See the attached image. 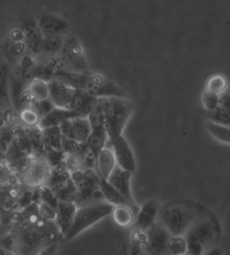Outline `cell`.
I'll use <instances>...</instances> for the list:
<instances>
[{"label":"cell","mask_w":230,"mask_h":255,"mask_svg":"<svg viewBox=\"0 0 230 255\" xmlns=\"http://www.w3.org/2000/svg\"><path fill=\"white\" fill-rule=\"evenodd\" d=\"M98 105L103 113L110 140L122 135L132 116L133 103L127 97L105 96L98 97Z\"/></svg>","instance_id":"6da1fadb"},{"label":"cell","mask_w":230,"mask_h":255,"mask_svg":"<svg viewBox=\"0 0 230 255\" xmlns=\"http://www.w3.org/2000/svg\"><path fill=\"white\" fill-rule=\"evenodd\" d=\"M114 205L108 201H98L82 206L77 209L73 223L64 235L66 240L77 238L84 231L91 228L92 225L110 216L113 212Z\"/></svg>","instance_id":"7a4b0ae2"},{"label":"cell","mask_w":230,"mask_h":255,"mask_svg":"<svg viewBox=\"0 0 230 255\" xmlns=\"http://www.w3.org/2000/svg\"><path fill=\"white\" fill-rule=\"evenodd\" d=\"M194 209L187 205L174 204L160 211L159 221L171 236H186L197 220Z\"/></svg>","instance_id":"3957f363"},{"label":"cell","mask_w":230,"mask_h":255,"mask_svg":"<svg viewBox=\"0 0 230 255\" xmlns=\"http://www.w3.org/2000/svg\"><path fill=\"white\" fill-rule=\"evenodd\" d=\"M58 57L61 68L81 74H91V70L81 42L75 35L64 37V42Z\"/></svg>","instance_id":"277c9868"},{"label":"cell","mask_w":230,"mask_h":255,"mask_svg":"<svg viewBox=\"0 0 230 255\" xmlns=\"http://www.w3.org/2000/svg\"><path fill=\"white\" fill-rule=\"evenodd\" d=\"M215 225L211 220L197 219L186 234L188 254H204L216 239Z\"/></svg>","instance_id":"5b68a950"},{"label":"cell","mask_w":230,"mask_h":255,"mask_svg":"<svg viewBox=\"0 0 230 255\" xmlns=\"http://www.w3.org/2000/svg\"><path fill=\"white\" fill-rule=\"evenodd\" d=\"M51 166L48 158L42 156L32 157L26 165L24 183L32 188H40L47 185L52 176Z\"/></svg>","instance_id":"8992f818"},{"label":"cell","mask_w":230,"mask_h":255,"mask_svg":"<svg viewBox=\"0 0 230 255\" xmlns=\"http://www.w3.org/2000/svg\"><path fill=\"white\" fill-rule=\"evenodd\" d=\"M60 129L64 137L80 145H86L92 133V125L88 116H80L64 121Z\"/></svg>","instance_id":"52a82bcc"},{"label":"cell","mask_w":230,"mask_h":255,"mask_svg":"<svg viewBox=\"0 0 230 255\" xmlns=\"http://www.w3.org/2000/svg\"><path fill=\"white\" fill-rule=\"evenodd\" d=\"M92 125V133L87 141V147L96 155L102 151L110 141V136L106 128L103 113L100 111L99 105L88 116Z\"/></svg>","instance_id":"ba28073f"},{"label":"cell","mask_w":230,"mask_h":255,"mask_svg":"<svg viewBox=\"0 0 230 255\" xmlns=\"http://www.w3.org/2000/svg\"><path fill=\"white\" fill-rule=\"evenodd\" d=\"M108 145L112 147L115 156H116L118 165L133 174L136 171L135 155L130 144L128 143L125 136L122 134L116 138H114L109 141Z\"/></svg>","instance_id":"9c48e42d"},{"label":"cell","mask_w":230,"mask_h":255,"mask_svg":"<svg viewBox=\"0 0 230 255\" xmlns=\"http://www.w3.org/2000/svg\"><path fill=\"white\" fill-rule=\"evenodd\" d=\"M171 235L164 226L157 221L147 231V252L150 254H168V244Z\"/></svg>","instance_id":"30bf717a"},{"label":"cell","mask_w":230,"mask_h":255,"mask_svg":"<svg viewBox=\"0 0 230 255\" xmlns=\"http://www.w3.org/2000/svg\"><path fill=\"white\" fill-rule=\"evenodd\" d=\"M87 92L96 97L122 96L126 97L118 85L100 74H90V82Z\"/></svg>","instance_id":"8fae6325"},{"label":"cell","mask_w":230,"mask_h":255,"mask_svg":"<svg viewBox=\"0 0 230 255\" xmlns=\"http://www.w3.org/2000/svg\"><path fill=\"white\" fill-rule=\"evenodd\" d=\"M77 89L71 88L68 85L53 79L50 81V99L57 108L71 109Z\"/></svg>","instance_id":"7c38bea8"},{"label":"cell","mask_w":230,"mask_h":255,"mask_svg":"<svg viewBox=\"0 0 230 255\" xmlns=\"http://www.w3.org/2000/svg\"><path fill=\"white\" fill-rule=\"evenodd\" d=\"M160 206L156 200H149L138 209L135 216V228L147 232L159 219Z\"/></svg>","instance_id":"4fadbf2b"},{"label":"cell","mask_w":230,"mask_h":255,"mask_svg":"<svg viewBox=\"0 0 230 255\" xmlns=\"http://www.w3.org/2000/svg\"><path fill=\"white\" fill-rule=\"evenodd\" d=\"M38 27L45 37L65 36L70 28L69 23L65 19L52 13L42 15L38 20Z\"/></svg>","instance_id":"5bb4252c"},{"label":"cell","mask_w":230,"mask_h":255,"mask_svg":"<svg viewBox=\"0 0 230 255\" xmlns=\"http://www.w3.org/2000/svg\"><path fill=\"white\" fill-rule=\"evenodd\" d=\"M21 28L25 33V44L27 46V50H29L33 55H41L45 36L39 29L38 22H35L30 18L25 19Z\"/></svg>","instance_id":"9a60e30c"},{"label":"cell","mask_w":230,"mask_h":255,"mask_svg":"<svg viewBox=\"0 0 230 255\" xmlns=\"http://www.w3.org/2000/svg\"><path fill=\"white\" fill-rule=\"evenodd\" d=\"M131 177L132 173L126 171V169L122 168L121 166L117 165L116 168L114 169L111 176L109 177L108 181L112 184V185L119 190L125 197L126 200L131 204L132 207L135 206L133 195L131 191Z\"/></svg>","instance_id":"2e32d148"},{"label":"cell","mask_w":230,"mask_h":255,"mask_svg":"<svg viewBox=\"0 0 230 255\" xmlns=\"http://www.w3.org/2000/svg\"><path fill=\"white\" fill-rule=\"evenodd\" d=\"M54 79L68 85L71 88L87 91L90 82V74H81L60 68L54 74Z\"/></svg>","instance_id":"e0dca14e"},{"label":"cell","mask_w":230,"mask_h":255,"mask_svg":"<svg viewBox=\"0 0 230 255\" xmlns=\"http://www.w3.org/2000/svg\"><path fill=\"white\" fill-rule=\"evenodd\" d=\"M82 116L80 113L73 109L54 108L46 116L41 118L38 127L40 129L48 128L52 126H60L64 121Z\"/></svg>","instance_id":"ac0fdd59"},{"label":"cell","mask_w":230,"mask_h":255,"mask_svg":"<svg viewBox=\"0 0 230 255\" xmlns=\"http://www.w3.org/2000/svg\"><path fill=\"white\" fill-rule=\"evenodd\" d=\"M96 165L100 178L108 180L114 169L118 165L116 156H115V153L111 146L107 145L98 153L96 158Z\"/></svg>","instance_id":"d6986e66"},{"label":"cell","mask_w":230,"mask_h":255,"mask_svg":"<svg viewBox=\"0 0 230 255\" xmlns=\"http://www.w3.org/2000/svg\"><path fill=\"white\" fill-rule=\"evenodd\" d=\"M97 105L98 97L87 91L77 90V94L75 96L71 109L80 113L82 116H89L96 109Z\"/></svg>","instance_id":"ffe728a7"},{"label":"cell","mask_w":230,"mask_h":255,"mask_svg":"<svg viewBox=\"0 0 230 255\" xmlns=\"http://www.w3.org/2000/svg\"><path fill=\"white\" fill-rule=\"evenodd\" d=\"M26 93L30 103L50 98V82L42 79H32L27 83Z\"/></svg>","instance_id":"44dd1931"},{"label":"cell","mask_w":230,"mask_h":255,"mask_svg":"<svg viewBox=\"0 0 230 255\" xmlns=\"http://www.w3.org/2000/svg\"><path fill=\"white\" fill-rule=\"evenodd\" d=\"M77 207L73 202L60 201L58 206V218H57V223L59 225V229L62 234H66L69 230L71 223H73L75 214L77 212Z\"/></svg>","instance_id":"7402d4cb"},{"label":"cell","mask_w":230,"mask_h":255,"mask_svg":"<svg viewBox=\"0 0 230 255\" xmlns=\"http://www.w3.org/2000/svg\"><path fill=\"white\" fill-rule=\"evenodd\" d=\"M111 216L120 228H129L134 224L136 215L130 205H119L114 207Z\"/></svg>","instance_id":"603a6c76"},{"label":"cell","mask_w":230,"mask_h":255,"mask_svg":"<svg viewBox=\"0 0 230 255\" xmlns=\"http://www.w3.org/2000/svg\"><path fill=\"white\" fill-rule=\"evenodd\" d=\"M41 138L42 144L50 150H62L63 134L60 126H52L41 129Z\"/></svg>","instance_id":"cb8c5ba5"},{"label":"cell","mask_w":230,"mask_h":255,"mask_svg":"<svg viewBox=\"0 0 230 255\" xmlns=\"http://www.w3.org/2000/svg\"><path fill=\"white\" fill-rule=\"evenodd\" d=\"M99 189H100V192H102V195L104 196L105 200L108 201L109 203H111L112 205H114V206L130 205L131 206V204L126 200V197L119 190L115 188L108 180L102 179V181H100V188Z\"/></svg>","instance_id":"d4e9b609"},{"label":"cell","mask_w":230,"mask_h":255,"mask_svg":"<svg viewBox=\"0 0 230 255\" xmlns=\"http://www.w3.org/2000/svg\"><path fill=\"white\" fill-rule=\"evenodd\" d=\"M207 129L210 134L220 143L230 145V126L214 123L210 120L207 121Z\"/></svg>","instance_id":"484cf974"},{"label":"cell","mask_w":230,"mask_h":255,"mask_svg":"<svg viewBox=\"0 0 230 255\" xmlns=\"http://www.w3.org/2000/svg\"><path fill=\"white\" fill-rule=\"evenodd\" d=\"M65 36H47L44 38V45H42V53L45 57L48 56L58 55L62 49Z\"/></svg>","instance_id":"4316f807"},{"label":"cell","mask_w":230,"mask_h":255,"mask_svg":"<svg viewBox=\"0 0 230 255\" xmlns=\"http://www.w3.org/2000/svg\"><path fill=\"white\" fill-rule=\"evenodd\" d=\"M64 165L69 174L80 171V169H85L86 164L82 152L66 153L64 157Z\"/></svg>","instance_id":"83f0119b"},{"label":"cell","mask_w":230,"mask_h":255,"mask_svg":"<svg viewBox=\"0 0 230 255\" xmlns=\"http://www.w3.org/2000/svg\"><path fill=\"white\" fill-rule=\"evenodd\" d=\"M168 254L184 255L188 254V242L186 236H171L168 244Z\"/></svg>","instance_id":"f1b7e54d"},{"label":"cell","mask_w":230,"mask_h":255,"mask_svg":"<svg viewBox=\"0 0 230 255\" xmlns=\"http://www.w3.org/2000/svg\"><path fill=\"white\" fill-rule=\"evenodd\" d=\"M20 120L21 122L29 128L32 127H38V124L41 120L40 115L33 109L30 105L28 107H24L20 112Z\"/></svg>","instance_id":"f546056e"},{"label":"cell","mask_w":230,"mask_h":255,"mask_svg":"<svg viewBox=\"0 0 230 255\" xmlns=\"http://www.w3.org/2000/svg\"><path fill=\"white\" fill-rule=\"evenodd\" d=\"M228 87V82L223 75H214L208 80L205 89L221 95L227 91Z\"/></svg>","instance_id":"4dcf8cb0"},{"label":"cell","mask_w":230,"mask_h":255,"mask_svg":"<svg viewBox=\"0 0 230 255\" xmlns=\"http://www.w3.org/2000/svg\"><path fill=\"white\" fill-rule=\"evenodd\" d=\"M207 117L208 120L214 123L230 126V112L222 106L213 111H207Z\"/></svg>","instance_id":"1f68e13d"},{"label":"cell","mask_w":230,"mask_h":255,"mask_svg":"<svg viewBox=\"0 0 230 255\" xmlns=\"http://www.w3.org/2000/svg\"><path fill=\"white\" fill-rule=\"evenodd\" d=\"M201 103L206 111H213L220 106V95L205 89L201 95Z\"/></svg>","instance_id":"d6a6232c"},{"label":"cell","mask_w":230,"mask_h":255,"mask_svg":"<svg viewBox=\"0 0 230 255\" xmlns=\"http://www.w3.org/2000/svg\"><path fill=\"white\" fill-rule=\"evenodd\" d=\"M38 212L39 216L47 221H56L58 218V210L45 201L38 205Z\"/></svg>","instance_id":"836d02e7"},{"label":"cell","mask_w":230,"mask_h":255,"mask_svg":"<svg viewBox=\"0 0 230 255\" xmlns=\"http://www.w3.org/2000/svg\"><path fill=\"white\" fill-rule=\"evenodd\" d=\"M33 109L36 110V112L40 115V117L42 118L44 116H46L48 113H50L55 107V105L53 104V102L51 101L50 98L48 99H44V101H36V102H31L29 104Z\"/></svg>","instance_id":"e575fe53"},{"label":"cell","mask_w":230,"mask_h":255,"mask_svg":"<svg viewBox=\"0 0 230 255\" xmlns=\"http://www.w3.org/2000/svg\"><path fill=\"white\" fill-rule=\"evenodd\" d=\"M9 39L15 42L25 41V33L22 28L20 27V28H15V29H12L9 34Z\"/></svg>","instance_id":"d590c367"},{"label":"cell","mask_w":230,"mask_h":255,"mask_svg":"<svg viewBox=\"0 0 230 255\" xmlns=\"http://www.w3.org/2000/svg\"><path fill=\"white\" fill-rule=\"evenodd\" d=\"M220 106L230 112V94L227 91L220 95Z\"/></svg>","instance_id":"8d00e7d4"},{"label":"cell","mask_w":230,"mask_h":255,"mask_svg":"<svg viewBox=\"0 0 230 255\" xmlns=\"http://www.w3.org/2000/svg\"><path fill=\"white\" fill-rule=\"evenodd\" d=\"M227 92L230 94V87H228V89H227Z\"/></svg>","instance_id":"74e56055"}]
</instances>
